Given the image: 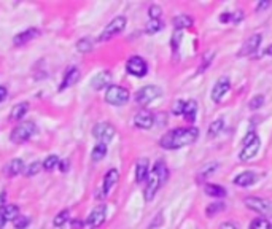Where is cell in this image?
<instances>
[{
	"instance_id": "cell-25",
	"label": "cell",
	"mask_w": 272,
	"mask_h": 229,
	"mask_svg": "<svg viewBox=\"0 0 272 229\" xmlns=\"http://www.w3.org/2000/svg\"><path fill=\"white\" fill-rule=\"evenodd\" d=\"M107 156V145L105 143H97V145L92 148V153H91V159L94 163H99L102 161L103 158Z\"/></svg>"
},
{
	"instance_id": "cell-45",
	"label": "cell",
	"mask_w": 272,
	"mask_h": 229,
	"mask_svg": "<svg viewBox=\"0 0 272 229\" xmlns=\"http://www.w3.org/2000/svg\"><path fill=\"white\" fill-rule=\"evenodd\" d=\"M269 5H271V2H269V0H266V2H261V3H258V5H256V10H258V11H261V10H264V8H268Z\"/></svg>"
},
{
	"instance_id": "cell-16",
	"label": "cell",
	"mask_w": 272,
	"mask_h": 229,
	"mask_svg": "<svg viewBox=\"0 0 272 229\" xmlns=\"http://www.w3.org/2000/svg\"><path fill=\"white\" fill-rule=\"evenodd\" d=\"M134 124L138 129H152V126L154 124V116L152 112L148 110H142L136 114L134 118Z\"/></svg>"
},
{
	"instance_id": "cell-9",
	"label": "cell",
	"mask_w": 272,
	"mask_h": 229,
	"mask_svg": "<svg viewBox=\"0 0 272 229\" xmlns=\"http://www.w3.org/2000/svg\"><path fill=\"white\" fill-rule=\"evenodd\" d=\"M107 218V205L105 204H99L96 205L94 209L91 210V213L86 218V226L89 229H97L101 228Z\"/></svg>"
},
{
	"instance_id": "cell-46",
	"label": "cell",
	"mask_w": 272,
	"mask_h": 229,
	"mask_svg": "<svg viewBox=\"0 0 272 229\" xmlns=\"http://www.w3.org/2000/svg\"><path fill=\"white\" fill-rule=\"evenodd\" d=\"M5 225H7V218H5V215L2 213V210H0V229H3Z\"/></svg>"
},
{
	"instance_id": "cell-21",
	"label": "cell",
	"mask_w": 272,
	"mask_h": 229,
	"mask_svg": "<svg viewBox=\"0 0 272 229\" xmlns=\"http://www.w3.org/2000/svg\"><path fill=\"white\" fill-rule=\"evenodd\" d=\"M21 172H24V161L19 159V158L11 159V161L7 164V167H5V174H7L10 179H11V177L19 175Z\"/></svg>"
},
{
	"instance_id": "cell-12",
	"label": "cell",
	"mask_w": 272,
	"mask_h": 229,
	"mask_svg": "<svg viewBox=\"0 0 272 229\" xmlns=\"http://www.w3.org/2000/svg\"><path fill=\"white\" fill-rule=\"evenodd\" d=\"M229 89H231V82L228 77H221L220 80H217V83L212 88V100L221 102V99L228 94Z\"/></svg>"
},
{
	"instance_id": "cell-30",
	"label": "cell",
	"mask_w": 272,
	"mask_h": 229,
	"mask_svg": "<svg viewBox=\"0 0 272 229\" xmlns=\"http://www.w3.org/2000/svg\"><path fill=\"white\" fill-rule=\"evenodd\" d=\"M163 29H164V24L161 19H150L148 24L145 26V32L147 33H156V32L163 31Z\"/></svg>"
},
{
	"instance_id": "cell-3",
	"label": "cell",
	"mask_w": 272,
	"mask_h": 229,
	"mask_svg": "<svg viewBox=\"0 0 272 229\" xmlns=\"http://www.w3.org/2000/svg\"><path fill=\"white\" fill-rule=\"evenodd\" d=\"M37 132V126L34 121H24L18 124L16 128L11 131L10 134V140L13 143H24L27 142L31 137Z\"/></svg>"
},
{
	"instance_id": "cell-48",
	"label": "cell",
	"mask_w": 272,
	"mask_h": 229,
	"mask_svg": "<svg viewBox=\"0 0 272 229\" xmlns=\"http://www.w3.org/2000/svg\"><path fill=\"white\" fill-rule=\"evenodd\" d=\"M5 197H7V193H0V207L5 205Z\"/></svg>"
},
{
	"instance_id": "cell-1",
	"label": "cell",
	"mask_w": 272,
	"mask_h": 229,
	"mask_svg": "<svg viewBox=\"0 0 272 229\" xmlns=\"http://www.w3.org/2000/svg\"><path fill=\"white\" fill-rule=\"evenodd\" d=\"M199 137L198 128H177L166 132L159 140V145L164 150H178L194 143Z\"/></svg>"
},
{
	"instance_id": "cell-6",
	"label": "cell",
	"mask_w": 272,
	"mask_h": 229,
	"mask_svg": "<svg viewBox=\"0 0 272 229\" xmlns=\"http://www.w3.org/2000/svg\"><path fill=\"white\" fill-rule=\"evenodd\" d=\"M161 94H163V91H161V88H158V86H154V84L143 86V88H140L137 91L136 102L138 105L145 107V105L150 104V102H153L154 99H158Z\"/></svg>"
},
{
	"instance_id": "cell-5",
	"label": "cell",
	"mask_w": 272,
	"mask_h": 229,
	"mask_svg": "<svg viewBox=\"0 0 272 229\" xmlns=\"http://www.w3.org/2000/svg\"><path fill=\"white\" fill-rule=\"evenodd\" d=\"M126 24H127V19L124 18V16H117V18H113L107 24V27L103 29V32L101 33L99 40L101 42H107V40L113 38L115 35H118V33H121L124 31Z\"/></svg>"
},
{
	"instance_id": "cell-38",
	"label": "cell",
	"mask_w": 272,
	"mask_h": 229,
	"mask_svg": "<svg viewBox=\"0 0 272 229\" xmlns=\"http://www.w3.org/2000/svg\"><path fill=\"white\" fill-rule=\"evenodd\" d=\"M264 104V96L263 94H256L253 97V99L250 100V104H248V107L252 108V110H258L259 107H263Z\"/></svg>"
},
{
	"instance_id": "cell-42",
	"label": "cell",
	"mask_w": 272,
	"mask_h": 229,
	"mask_svg": "<svg viewBox=\"0 0 272 229\" xmlns=\"http://www.w3.org/2000/svg\"><path fill=\"white\" fill-rule=\"evenodd\" d=\"M220 229H239V226H237L236 223H233V221H226V223H223V225L220 226Z\"/></svg>"
},
{
	"instance_id": "cell-18",
	"label": "cell",
	"mask_w": 272,
	"mask_h": 229,
	"mask_svg": "<svg viewBox=\"0 0 272 229\" xmlns=\"http://www.w3.org/2000/svg\"><path fill=\"white\" fill-rule=\"evenodd\" d=\"M258 174H255V172H252V170H245V172H242V174H239L234 179V183L237 186H244V188H247V186H252V185H255V183L258 181Z\"/></svg>"
},
{
	"instance_id": "cell-19",
	"label": "cell",
	"mask_w": 272,
	"mask_h": 229,
	"mask_svg": "<svg viewBox=\"0 0 272 229\" xmlns=\"http://www.w3.org/2000/svg\"><path fill=\"white\" fill-rule=\"evenodd\" d=\"M119 179V172L117 169H110L105 177H103V186H102V191H103V196H107V194L112 191V188L118 183Z\"/></svg>"
},
{
	"instance_id": "cell-33",
	"label": "cell",
	"mask_w": 272,
	"mask_h": 229,
	"mask_svg": "<svg viewBox=\"0 0 272 229\" xmlns=\"http://www.w3.org/2000/svg\"><path fill=\"white\" fill-rule=\"evenodd\" d=\"M223 126H224V121L223 119H215L212 124H210V128H209V137H217L220 132H221V129H223Z\"/></svg>"
},
{
	"instance_id": "cell-31",
	"label": "cell",
	"mask_w": 272,
	"mask_h": 229,
	"mask_svg": "<svg viewBox=\"0 0 272 229\" xmlns=\"http://www.w3.org/2000/svg\"><path fill=\"white\" fill-rule=\"evenodd\" d=\"M250 229H271V221L264 216H258L250 223Z\"/></svg>"
},
{
	"instance_id": "cell-36",
	"label": "cell",
	"mask_w": 272,
	"mask_h": 229,
	"mask_svg": "<svg viewBox=\"0 0 272 229\" xmlns=\"http://www.w3.org/2000/svg\"><path fill=\"white\" fill-rule=\"evenodd\" d=\"M42 169H43V164H42V163L34 161L32 164L27 165V169H26V177H34V175H37Z\"/></svg>"
},
{
	"instance_id": "cell-49",
	"label": "cell",
	"mask_w": 272,
	"mask_h": 229,
	"mask_svg": "<svg viewBox=\"0 0 272 229\" xmlns=\"http://www.w3.org/2000/svg\"><path fill=\"white\" fill-rule=\"evenodd\" d=\"M266 54H268V56H272V45H269V47L266 48Z\"/></svg>"
},
{
	"instance_id": "cell-47",
	"label": "cell",
	"mask_w": 272,
	"mask_h": 229,
	"mask_svg": "<svg viewBox=\"0 0 272 229\" xmlns=\"http://www.w3.org/2000/svg\"><path fill=\"white\" fill-rule=\"evenodd\" d=\"M178 42H180V33H175V37H173V49H177L178 47Z\"/></svg>"
},
{
	"instance_id": "cell-40",
	"label": "cell",
	"mask_w": 272,
	"mask_h": 229,
	"mask_svg": "<svg viewBox=\"0 0 272 229\" xmlns=\"http://www.w3.org/2000/svg\"><path fill=\"white\" fill-rule=\"evenodd\" d=\"M161 13H163V10H161L159 5H152V7L148 8L150 19H159L161 18Z\"/></svg>"
},
{
	"instance_id": "cell-39",
	"label": "cell",
	"mask_w": 272,
	"mask_h": 229,
	"mask_svg": "<svg viewBox=\"0 0 272 229\" xmlns=\"http://www.w3.org/2000/svg\"><path fill=\"white\" fill-rule=\"evenodd\" d=\"M185 108H187V100H177L175 105L172 108V113L177 114V116H183Z\"/></svg>"
},
{
	"instance_id": "cell-26",
	"label": "cell",
	"mask_w": 272,
	"mask_h": 229,
	"mask_svg": "<svg viewBox=\"0 0 272 229\" xmlns=\"http://www.w3.org/2000/svg\"><path fill=\"white\" fill-rule=\"evenodd\" d=\"M0 210H2V213L5 215L7 221H13L16 216L19 215V207H18V205H15V204L3 205V207H0Z\"/></svg>"
},
{
	"instance_id": "cell-28",
	"label": "cell",
	"mask_w": 272,
	"mask_h": 229,
	"mask_svg": "<svg viewBox=\"0 0 272 229\" xmlns=\"http://www.w3.org/2000/svg\"><path fill=\"white\" fill-rule=\"evenodd\" d=\"M242 19H244V11H240V10L234 11V13H224L220 16V21L221 22H234V24L240 22Z\"/></svg>"
},
{
	"instance_id": "cell-13",
	"label": "cell",
	"mask_w": 272,
	"mask_h": 229,
	"mask_svg": "<svg viewBox=\"0 0 272 229\" xmlns=\"http://www.w3.org/2000/svg\"><path fill=\"white\" fill-rule=\"evenodd\" d=\"M38 35H40V31H38L37 27H29V29H26L24 32H21V33H18V35H15L13 45H15V47H22V45L32 42V40L37 38Z\"/></svg>"
},
{
	"instance_id": "cell-44",
	"label": "cell",
	"mask_w": 272,
	"mask_h": 229,
	"mask_svg": "<svg viewBox=\"0 0 272 229\" xmlns=\"http://www.w3.org/2000/svg\"><path fill=\"white\" fill-rule=\"evenodd\" d=\"M57 167H59L61 172H67L68 170V161H59V165H57Z\"/></svg>"
},
{
	"instance_id": "cell-14",
	"label": "cell",
	"mask_w": 272,
	"mask_h": 229,
	"mask_svg": "<svg viewBox=\"0 0 272 229\" xmlns=\"http://www.w3.org/2000/svg\"><path fill=\"white\" fill-rule=\"evenodd\" d=\"M150 175V161L148 158H140L136 163V181L137 183H143L148 180Z\"/></svg>"
},
{
	"instance_id": "cell-27",
	"label": "cell",
	"mask_w": 272,
	"mask_h": 229,
	"mask_svg": "<svg viewBox=\"0 0 272 229\" xmlns=\"http://www.w3.org/2000/svg\"><path fill=\"white\" fill-rule=\"evenodd\" d=\"M205 194H209L212 197H224L226 196V190L220 185H213V183H207L205 185Z\"/></svg>"
},
{
	"instance_id": "cell-15",
	"label": "cell",
	"mask_w": 272,
	"mask_h": 229,
	"mask_svg": "<svg viewBox=\"0 0 272 229\" xmlns=\"http://www.w3.org/2000/svg\"><path fill=\"white\" fill-rule=\"evenodd\" d=\"M261 33H253L250 38H247V42L244 43V47L240 48V56H248V54H253L255 51H258L259 45H261Z\"/></svg>"
},
{
	"instance_id": "cell-7",
	"label": "cell",
	"mask_w": 272,
	"mask_h": 229,
	"mask_svg": "<svg viewBox=\"0 0 272 229\" xmlns=\"http://www.w3.org/2000/svg\"><path fill=\"white\" fill-rule=\"evenodd\" d=\"M126 70L132 77L142 78V77H145L147 73H148V64H147V61L143 59V57H140V56H132L126 62Z\"/></svg>"
},
{
	"instance_id": "cell-23",
	"label": "cell",
	"mask_w": 272,
	"mask_h": 229,
	"mask_svg": "<svg viewBox=\"0 0 272 229\" xmlns=\"http://www.w3.org/2000/svg\"><path fill=\"white\" fill-rule=\"evenodd\" d=\"M196 116H198V102L196 100H187V108L183 112V118L187 119L188 123L196 121Z\"/></svg>"
},
{
	"instance_id": "cell-20",
	"label": "cell",
	"mask_w": 272,
	"mask_h": 229,
	"mask_svg": "<svg viewBox=\"0 0 272 229\" xmlns=\"http://www.w3.org/2000/svg\"><path fill=\"white\" fill-rule=\"evenodd\" d=\"M80 78V70L77 67H70L66 73V77H64L62 83L59 84V91H64L66 88H68V86H73L75 83L78 82Z\"/></svg>"
},
{
	"instance_id": "cell-37",
	"label": "cell",
	"mask_w": 272,
	"mask_h": 229,
	"mask_svg": "<svg viewBox=\"0 0 272 229\" xmlns=\"http://www.w3.org/2000/svg\"><path fill=\"white\" fill-rule=\"evenodd\" d=\"M68 215H70V213H68L67 209L66 210H61L59 213L56 215V218H54V226L56 228H61L62 225H66L67 220H68Z\"/></svg>"
},
{
	"instance_id": "cell-10",
	"label": "cell",
	"mask_w": 272,
	"mask_h": 229,
	"mask_svg": "<svg viewBox=\"0 0 272 229\" xmlns=\"http://www.w3.org/2000/svg\"><path fill=\"white\" fill-rule=\"evenodd\" d=\"M115 134H117V131H115L113 124L105 123V121L97 123L94 128H92V135L99 140V143H105V145L113 139Z\"/></svg>"
},
{
	"instance_id": "cell-32",
	"label": "cell",
	"mask_w": 272,
	"mask_h": 229,
	"mask_svg": "<svg viewBox=\"0 0 272 229\" xmlns=\"http://www.w3.org/2000/svg\"><path fill=\"white\" fill-rule=\"evenodd\" d=\"M92 40L91 38H82L80 42L77 43V49L80 51V53H89V51H92Z\"/></svg>"
},
{
	"instance_id": "cell-24",
	"label": "cell",
	"mask_w": 272,
	"mask_h": 229,
	"mask_svg": "<svg viewBox=\"0 0 272 229\" xmlns=\"http://www.w3.org/2000/svg\"><path fill=\"white\" fill-rule=\"evenodd\" d=\"M191 26H193V18L188 15H178L173 19V27H175L177 32H180L182 29H188Z\"/></svg>"
},
{
	"instance_id": "cell-8",
	"label": "cell",
	"mask_w": 272,
	"mask_h": 229,
	"mask_svg": "<svg viewBox=\"0 0 272 229\" xmlns=\"http://www.w3.org/2000/svg\"><path fill=\"white\" fill-rule=\"evenodd\" d=\"M164 185L163 179L159 177V174L156 170H152V174L148 175L147 185H145V191H143V197H145L147 202H152L154 199L156 193L159 191V188Z\"/></svg>"
},
{
	"instance_id": "cell-11",
	"label": "cell",
	"mask_w": 272,
	"mask_h": 229,
	"mask_svg": "<svg viewBox=\"0 0 272 229\" xmlns=\"http://www.w3.org/2000/svg\"><path fill=\"white\" fill-rule=\"evenodd\" d=\"M244 202H245V205L248 209L258 212V213H263V215L272 213V200L271 199L250 196V197H245Z\"/></svg>"
},
{
	"instance_id": "cell-43",
	"label": "cell",
	"mask_w": 272,
	"mask_h": 229,
	"mask_svg": "<svg viewBox=\"0 0 272 229\" xmlns=\"http://www.w3.org/2000/svg\"><path fill=\"white\" fill-rule=\"evenodd\" d=\"M7 94H8L7 88H5V86H0V104H2V102L5 100V97H7Z\"/></svg>"
},
{
	"instance_id": "cell-34",
	"label": "cell",
	"mask_w": 272,
	"mask_h": 229,
	"mask_svg": "<svg viewBox=\"0 0 272 229\" xmlns=\"http://www.w3.org/2000/svg\"><path fill=\"white\" fill-rule=\"evenodd\" d=\"M57 165H59V158L56 156V154H51V156H48L45 159V163H43V169L45 170H48L51 172L53 169H56Z\"/></svg>"
},
{
	"instance_id": "cell-22",
	"label": "cell",
	"mask_w": 272,
	"mask_h": 229,
	"mask_svg": "<svg viewBox=\"0 0 272 229\" xmlns=\"http://www.w3.org/2000/svg\"><path fill=\"white\" fill-rule=\"evenodd\" d=\"M29 112V102H21V104L15 105L11 108V113H10V119L11 121H18V119L24 118V114Z\"/></svg>"
},
{
	"instance_id": "cell-41",
	"label": "cell",
	"mask_w": 272,
	"mask_h": 229,
	"mask_svg": "<svg viewBox=\"0 0 272 229\" xmlns=\"http://www.w3.org/2000/svg\"><path fill=\"white\" fill-rule=\"evenodd\" d=\"M212 59H213V51H210V54L205 53V54H204V59H202V65H201V68H199V72L205 70V68L210 65Z\"/></svg>"
},
{
	"instance_id": "cell-29",
	"label": "cell",
	"mask_w": 272,
	"mask_h": 229,
	"mask_svg": "<svg viewBox=\"0 0 272 229\" xmlns=\"http://www.w3.org/2000/svg\"><path fill=\"white\" fill-rule=\"evenodd\" d=\"M224 209H226L224 202H213L205 209V215L209 216V218H212V216H215L217 213H221Z\"/></svg>"
},
{
	"instance_id": "cell-35",
	"label": "cell",
	"mask_w": 272,
	"mask_h": 229,
	"mask_svg": "<svg viewBox=\"0 0 272 229\" xmlns=\"http://www.w3.org/2000/svg\"><path fill=\"white\" fill-rule=\"evenodd\" d=\"M11 223H13L15 229H26L29 226V223H31V218H29V216H24V215H18Z\"/></svg>"
},
{
	"instance_id": "cell-4",
	"label": "cell",
	"mask_w": 272,
	"mask_h": 229,
	"mask_svg": "<svg viewBox=\"0 0 272 229\" xmlns=\"http://www.w3.org/2000/svg\"><path fill=\"white\" fill-rule=\"evenodd\" d=\"M242 145H244V148H242L239 158L240 161H248V159L256 156V153L259 151V147H261V140H259V137L255 132H248L244 142H242Z\"/></svg>"
},
{
	"instance_id": "cell-17",
	"label": "cell",
	"mask_w": 272,
	"mask_h": 229,
	"mask_svg": "<svg viewBox=\"0 0 272 229\" xmlns=\"http://www.w3.org/2000/svg\"><path fill=\"white\" fill-rule=\"evenodd\" d=\"M110 82H112V73H110L108 70H103V72H99L94 78H92L91 86H92V89L101 91L103 88L112 86V84H110Z\"/></svg>"
},
{
	"instance_id": "cell-2",
	"label": "cell",
	"mask_w": 272,
	"mask_h": 229,
	"mask_svg": "<svg viewBox=\"0 0 272 229\" xmlns=\"http://www.w3.org/2000/svg\"><path fill=\"white\" fill-rule=\"evenodd\" d=\"M129 97H131L129 91H127L126 88H123V86H118V84L108 86L107 91H105V102L110 105H115V107L127 104Z\"/></svg>"
}]
</instances>
